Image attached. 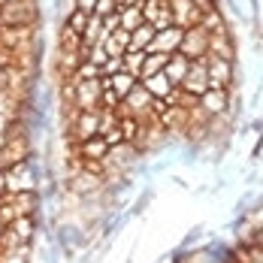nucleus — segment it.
I'll list each match as a JSON object with an SVG mask.
<instances>
[{
    "mask_svg": "<svg viewBox=\"0 0 263 263\" xmlns=\"http://www.w3.org/2000/svg\"><path fill=\"white\" fill-rule=\"evenodd\" d=\"M3 145H6V136H3V133H0V152H3Z\"/></svg>",
    "mask_w": 263,
    "mask_h": 263,
    "instance_id": "nucleus-1",
    "label": "nucleus"
}]
</instances>
